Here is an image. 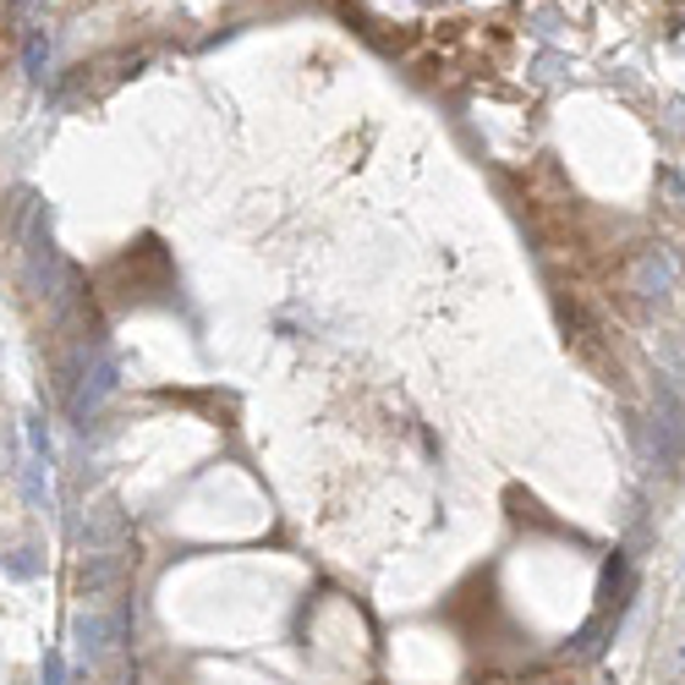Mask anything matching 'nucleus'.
I'll return each mask as SVG.
<instances>
[{
  "mask_svg": "<svg viewBox=\"0 0 685 685\" xmlns=\"http://www.w3.org/2000/svg\"><path fill=\"white\" fill-rule=\"evenodd\" d=\"M34 570H39V565H34V559H23V554H17V559H7V576H17V581H28Z\"/></svg>",
  "mask_w": 685,
  "mask_h": 685,
  "instance_id": "nucleus-4",
  "label": "nucleus"
},
{
  "mask_svg": "<svg viewBox=\"0 0 685 685\" xmlns=\"http://www.w3.org/2000/svg\"><path fill=\"white\" fill-rule=\"evenodd\" d=\"M116 581H121V559H116V554H88V565H83V576H78L83 598H105Z\"/></svg>",
  "mask_w": 685,
  "mask_h": 685,
  "instance_id": "nucleus-2",
  "label": "nucleus"
},
{
  "mask_svg": "<svg viewBox=\"0 0 685 685\" xmlns=\"http://www.w3.org/2000/svg\"><path fill=\"white\" fill-rule=\"evenodd\" d=\"M39 674H45V685H67V658H61V647H45Z\"/></svg>",
  "mask_w": 685,
  "mask_h": 685,
  "instance_id": "nucleus-3",
  "label": "nucleus"
},
{
  "mask_svg": "<svg viewBox=\"0 0 685 685\" xmlns=\"http://www.w3.org/2000/svg\"><path fill=\"white\" fill-rule=\"evenodd\" d=\"M72 636H78V663L94 669V663H105L110 652H127V614L83 609V614L72 619Z\"/></svg>",
  "mask_w": 685,
  "mask_h": 685,
  "instance_id": "nucleus-1",
  "label": "nucleus"
}]
</instances>
